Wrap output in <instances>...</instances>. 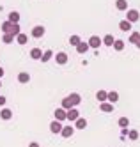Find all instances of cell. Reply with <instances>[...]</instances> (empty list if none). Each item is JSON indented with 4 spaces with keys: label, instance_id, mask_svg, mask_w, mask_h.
I'll use <instances>...</instances> for the list:
<instances>
[{
    "label": "cell",
    "instance_id": "cell-1",
    "mask_svg": "<svg viewBox=\"0 0 140 147\" xmlns=\"http://www.w3.org/2000/svg\"><path fill=\"white\" fill-rule=\"evenodd\" d=\"M45 32H46V30H45V27H43V25H36L34 28L30 30V36L34 37V39H39V37L45 36Z\"/></svg>",
    "mask_w": 140,
    "mask_h": 147
},
{
    "label": "cell",
    "instance_id": "cell-2",
    "mask_svg": "<svg viewBox=\"0 0 140 147\" xmlns=\"http://www.w3.org/2000/svg\"><path fill=\"white\" fill-rule=\"evenodd\" d=\"M126 20L130 23H135V22H138L140 20V14H138V11L137 9H130V11H128V14H126Z\"/></svg>",
    "mask_w": 140,
    "mask_h": 147
},
{
    "label": "cell",
    "instance_id": "cell-3",
    "mask_svg": "<svg viewBox=\"0 0 140 147\" xmlns=\"http://www.w3.org/2000/svg\"><path fill=\"white\" fill-rule=\"evenodd\" d=\"M101 43H103V39H99V36H92V37L89 39V46L94 48V50H98Z\"/></svg>",
    "mask_w": 140,
    "mask_h": 147
},
{
    "label": "cell",
    "instance_id": "cell-4",
    "mask_svg": "<svg viewBox=\"0 0 140 147\" xmlns=\"http://www.w3.org/2000/svg\"><path fill=\"white\" fill-rule=\"evenodd\" d=\"M74 48H76V51H78L80 55H83V53H87V51H89L91 46H89V43H83V41H80V43L74 46Z\"/></svg>",
    "mask_w": 140,
    "mask_h": 147
},
{
    "label": "cell",
    "instance_id": "cell-5",
    "mask_svg": "<svg viewBox=\"0 0 140 147\" xmlns=\"http://www.w3.org/2000/svg\"><path fill=\"white\" fill-rule=\"evenodd\" d=\"M78 117H80V112H78L76 108H74V107L68 110V121H71V122H74V121H76Z\"/></svg>",
    "mask_w": 140,
    "mask_h": 147
},
{
    "label": "cell",
    "instance_id": "cell-6",
    "mask_svg": "<svg viewBox=\"0 0 140 147\" xmlns=\"http://www.w3.org/2000/svg\"><path fill=\"white\" fill-rule=\"evenodd\" d=\"M53 115H55L57 121H64V119H68V110H64V108L60 107V108L55 110V113H53Z\"/></svg>",
    "mask_w": 140,
    "mask_h": 147
},
{
    "label": "cell",
    "instance_id": "cell-7",
    "mask_svg": "<svg viewBox=\"0 0 140 147\" xmlns=\"http://www.w3.org/2000/svg\"><path fill=\"white\" fill-rule=\"evenodd\" d=\"M73 133H74V128H73V126H62L60 135L64 136V138H69V136H73Z\"/></svg>",
    "mask_w": 140,
    "mask_h": 147
},
{
    "label": "cell",
    "instance_id": "cell-8",
    "mask_svg": "<svg viewBox=\"0 0 140 147\" xmlns=\"http://www.w3.org/2000/svg\"><path fill=\"white\" fill-rule=\"evenodd\" d=\"M99 110L105 112V113H110V112H114V105H112L110 101H108V103L103 101V103H99Z\"/></svg>",
    "mask_w": 140,
    "mask_h": 147
},
{
    "label": "cell",
    "instance_id": "cell-9",
    "mask_svg": "<svg viewBox=\"0 0 140 147\" xmlns=\"http://www.w3.org/2000/svg\"><path fill=\"white\" fill-rule=\"evenodd\" d=\"M69 101H71V105H73V107H76V105H80L82 103V96H80V94H76V92H73V94H69Z\"/></svg>",
    "mask_w": 140,
    "mask_h": 147
},
{
    "label": "cell",
    "instance_id": "cell-10",
    "mask_svg": "<svg viewBox=\"0 0 140 147\" xmlns=\"http://www.w3.org/2000/svg\"><path fill=\"white\" fill-rule=\"evenodd\" d=\"M55 60H57V64L64 66V64L68 62V53H64V51H59V53L55 55Z\"/></svg>",
    "mask_w": 140,
    "mask_h": 147
},
{
    "label": "cell",
    "instance_id": "cell-11",
    "mask_svg": "<svg viewBox=\"0 0 140 147\" xmlns=\"http://www.w3.org/2000/svg\"><path fill=\"white\" fill-rule=\"evenodd\" d=\"M50 131H51V133H60V131H62V124H60V121H57V119L53 121V122L50 124Z\"/></svg>",
    "mask_w": 140,
    "mask_h": 147
},
{
    "label": "cell",
    "instance_id": "cell-12",
    "mask_svg": "<svg viewBox=\"0 0 140 147\" xmlns=\"http://www.w3.org/2000/svg\"><path fill=\"white\" fill-rule=\"evenodd\" d=\"M74 128H76V129H85V128H87V121L78 117L76 121H74Z\"/></svg>",
    "mask_w": 140,
    "mask_h": 147
},
{
    "label": "cell",
    "instance_id": "cell-13",
    "mask_svg": "<svg viewBox=\"0 0 140 147\" xmlns=\"http://www.w3.org/2000/svg\"><path fill=\"white\" fill-rule=\"evenodd\" d=\"M106 101H110L112 105H114V103H117V101H119V92H115V90L108 92V96H106Z\"/></svg>",
    "mask_w": 140,
    "mask_h": 147
},
{
    "label": "cell",
    "instance_id": "cell-14",
    "mask_svg": "<svg viewBox=\"0 0 140 147\" xmlns=\"http://www.w3.org/2000/svg\"><path fill=\"white\" fill-rule=\"evenodd\" d=\"M30 57L34 59V60H41V57H43V51H41L39 48H32V50H30Z\"/></svg>",
    "mask_w": 140,
    "mask_h": 147
},
{
    "label": "cell",
    "instance_id": "cell-15",
    "mask_svg": "<svg viewBox=\"0 0 140 147\" xmlns=\"http://www.w3.org/2000/svg\"><path fill=\"white\" fill-rule=\"evenodd\" d=\"M18 82L20 83H28L30 82V75H28V73H25V71H21L20 75H18Z\"/></svg>",
    "mask_w": 140,
    "mask_h": 147
},
{
    "label": "cell",
    "instance_id": "cell-16",
    "mask_svg": "<svg viewBox=\"0 0 140 147\" xmlns=\"http://www.w3.org/2000/svg\"><path fill=\"white\" fill-rule=\"evenodd\" d=\"M114 43H115V39H114L112 34H106V36L103 37V45H105V46H114Z\"/></svg>",
    "mask_w": 140,
    "mask_h": 147
},
{
    "label": "cell",
    "instance_id": "cell-17",
    "mask_svg": "<svg viewBox=\"0 0 140 147\" xmlns=\"http://www.w3.org/2000/svg\"><path fill=\"white\" fill-rule=\"evenodd\" d=\"M119 28L122 30V32H130V30H131V23L128 22V20H122V22L119 23Z\"/></svg>",
    "mask_w": 140,
    "mask_h": 147
},
{
    "label": "cell",
    "instance_id": "cell-18",
    "mask_svg": "<svg viewBox=\"0 0 140 147\" xmlns=\"http://www.w3.org/2000/svg\"><path fill=\"white\" fill-rule=\"evenodd\" d=\"M20 32H21V27H20V23H13V25H11V30H9V34H11V36H14V37H16Z\"/></svg>",
    "mask_w": 140,
    "mask_h": 147
},
{
    "label": "cell",
    "instance_id": "cell-19",
    "mask_svg": "<svg viewBox=\"0 0 140 147\" xmlns=\"http://www.w3.org/2000/svg\"><path fill=\"white\" fill-rule=\"evenodd\" d=\"M14 39H16V43H18V45H27V41H28L27 34H23V32H20Z\"/></svg>",
    "mask_w": 140,
    "mask_h": 147
},
{
    "label": "cell",
    "instance_id": "cell-20",
    "mask_svg": "<svg viewBox=\"0 0 140 147\" xmlns=\"http://www.w3.org/2000/svg\"><path fill=\"white\" fill-rule=\"evenodd\" d=\"M115 7H117V11H126V9H128V2H126V0H115Z\"/></svg>",
    "mask_w": 140,
    "mask_h": 147
},
{
    "label": "cell",
    "instance_id": "cell-21",
    "mask_svg": "<svg viewBox=\"0 0 140 147\" xmlns=\"http://www.w3.org/2000/svg\"><path fill=\"white\" fill-rule=\"evenodd\" d=\"M0 117H2L4 121H9L11 117H13V112H11L9 108H2V112H0Z\"/></svg>",
    "mask_w": 140,
    "mask_h": 147
},
{
    "label": "cell",
    "instance_id": "cell-22",
    "mask_svg": "<svg viewBox=\"0 0 140 147\" xmlns=\"http://www.w3.org/2000/svg\"><path fill=\"white\" fill-rule=\"evenodd\" d=\"M106 96H108V92H106V90H98V94H96V99H98L99 103H103V101H106Z\"/></svg>",
    "mask_w": 140,
    "mask_h": 147
},
{
    "label": "cell",
    "instance_id": "cell-23",
    "mask_svg": "<svg viewBox=\"0 0 140 147\" xmlns=\"http://www.w3.org/2000/svg\"><path fill=\"white\" fill-rule=\"evenodd\" d=\"M9 22L11 23H18L20 22V13H16V11H13V13H9Z\"/></svg>",
    "mask_w": 140,
    "mask_h": 147
},
{
    "label": "cell",
    "instance_id": "cell-24",
    "mask_svg": "<svg viewBox=\"0 0 140 147\" xmlns=\"http://www.w3.org/2000/svg\"><path fill=\"white\" fill-rule=\"evenodd\" d=\"M114 50H115V51H122V50H124V41L115 39V43H114Z\"/></svg>",
    "mask_w": 140,
    "mask_h": 147
},
{
    "label": "cell",
    "instance_id": "cell-25",
    "mask_svg": "<svg viewBox=\"0 0 140 147\" xmlns=\"http://www.w3.org/2000/svg\"><path fill=\"white\" fill-rule=\"evenodd\" d=\"M51 59H53V51H51V50H46L45 53H43V57H41L43 62H48V60H51Z\"/></svg>",
    "mask_w": 140,
    "mask_h": 147
},
{
    "label": "cell",
    "instance_id": "cell-26",
    "mask_svg": "<svg viewBox=\"0 0 140 147\" xmlns=\"http://www.w3.org/2000/svg\"><path fill=\"white\" fill-rule=\"evenodd\" d=\"M11 25H13V23H11L9 20H7V22H4L2 25H0V28H2V32H4V34H9V30H11Z\"/></svg>",
    "mask_w": 140,
    "mask_h": 147
},
{
    "label": "cell",
    "instance_id": "cell-27",
    "mask_svg": "<svg viewBox=\"0 0 140 147\" xmlns=\"http://www.w3.org/2000/svg\"><path fill=\"white\" fill-rule=\"evenodd\" d=\"M80 41H82V39H80V36H76V34H74V36H71V37H69V45L76 46V45L80 43Z\"/></svg>",
    "mask_w": 140,
    "mask_h": 147
},
{
    "label": "cell",
    "instance_id": "cell-28",
    "mask_svg": "<svg viewBox=\"0 0 140 147\" xmlns=\"http://www.w3.org/2000/svg\"><path fill=\"white\" fill-rule=\"evenodd\" d=\"M62 108H64V110H69V108H73V105H71L69 98H64V99H62Z\"/></svg>",
    "mask_w": 140,
    "mask_h": 147
},
{
    "label": "cell",
    "instance_id": "cell-29",
    "mask_svg": "<svg viewBox=\"0 0 140 147\" xmlns=\"http://www.w3.org/2000/svg\"><path fill=\"white\" fill-rule=\"evenodd\" d=\"M119 126H121V128H128V126H130V119H128V117H121L119 119Z\"/></svg>",
    "mask_w": 140,
    "mask_h": 147
},
{
    "label": "cell",
    "instance_id": "cell-30",
    "mask_svg": "<svg viewBox=\"0 0 140 147\" xmlns=\"http://www.w3.org/2000/svg\"><path fill=\"white\" fill-rule=\"evenodd\" d=\"M138 39H140V34H138V32H133V34L130 36V43L137 45V43H138Z\"/></svg>",
    "mask_w": 140,
    "mask_h": 147
},
{
    "label": "cell",
    "instance_id": "cell-31",
    "mask_svg": "<svg viewBox=\"0 0 140 147\" xmlns=\"http://www.w3.org/2000/svg\"><path fill=\"white\" fill-rule=\"evenodd\" d=\"M4 43L5 45H11V43H13V41H14V36H11V34H4Z\"/></svg>",
    "mask_w": 140,
    "mask_h": 147
},
{
    "label": "cell",
    "instance_id": "cell-32",
    "mask_svg": "<svg viewBox=\"0 0 140 147\" xmlns=\"http://www.w3.org/2000/svg\"><path fill=\"white\" fill-rule=\"evenodd\" d=\"M128 136H130V140H137L138 138V131L137 129H130L128 131Z\"/></svg>",
    "mask_w": 140,
    "mask_h": 147
},
{
    "label": "cell",
    "instance_id": "cell-33",
    "mask_svg": "<svg viewBox=\"0 0 140 147\" xmlns=\"http://www.w3.org/2000/svg\"><path fill=\"white\" fill-rule=\"evenodd\" d=\"M5 101H7V99H5L4 96H0V107H4V105H5Z\"/></svg>",
    "mask_w": 140,
    "mask_h": 147
},
{
    "label": "cell",
    "instance_id": "cell-34",
    "mask_svg": "<svg viewBox=\"0 0 140 147\" xmlns=\"http://www.w3.org/2000/svg\"><path fill=\"white\" fill-rule=\"evenodd\" d=\"M28 147H39V144H37V142H30Z\"/></svg>",
    "mask_w": 140,
    "mask_h": 147
},
{
    "label": "cell",
    "instance_id": "cell-35",
    "mask_svg": "<svg viewBox=\"0 0 140 147\" xmlns=\"http://www.w3.org/2000/svg\"><path fill=\"white\" fill-rule=\"evenodd\" d=\"M4 73H5V71H4V67H0V78L4 76Z\"/></svg>",
    "mask_w": 140,
    "mask_h": 147
},
{
    "label": "cell",
    "instance_id": "cell-36",
    "mask_svg": "<svg viewBox=\"0 0 140 147\" xmlns=\"http://www.w3.org/2000/svg\"><path fill=\"white\" fill-rule=\"evenodd\" d=\"M137 48H140V39H138V43H137Z\"/></svg>",
    "mask_w": 140,
    "mask_h": 147
},
{
    "label": "cell",
    "instance_id": "cell-37",
    "mask_svg": "<svg viewBox=\"0 0 140 147\" xmlns=\"http://www.w3.org/2000/svg\"><path fill=\"white\" fill-rule=\"evenodd\" d=\"M0 85H2V83H0Z\"/></svg>",
    "mask_w": 140,
    "mask_h": 147
}]
</instances>
